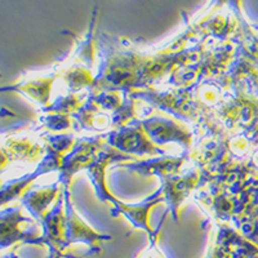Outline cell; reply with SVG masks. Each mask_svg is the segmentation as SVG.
Listing matches in <instances>:
<instances>
[{
	"label": "cell",
	"instance_id": "1",
	"mask_svg": "<svg viewBox=\"0 0 258 258\" xmlns=\"http://www.w3.org/2000/svg\"><path fill=\"white\" fill-rule=\"evenodd\" d=\"M64 200H66V218H68L69 239L73 241L85 240L88 241V243H91L92 245H96V241L101 240L102 236H101V235H97L93 230L89 229L88 226L85 225V223L78 217V214L74 211L68 195H66Z\"/></svg>",
	"mask_w": 258,
	"mask_h": 258
},
{
	"label": "cell",
	"instance_id": "5",
	"mask_svg": "<svg viewBox=\"0 0 258 258\" xmlns=\"http://www.w3.org/2000/svg\"><path fill=\"white\" fill-rule=\"evenodd\" d=\"M57 195V187L54 188H45V190L38 191V192L30 194L29 197L25 199V204L29 207L30 211L34 214L39 216L40 218H44L47 216L48 206L50 204Z\"/></svg>",
	"mask_w": 258,
	"mask_h": 258
},
{
	"label": "cell",
	"instance_id": "6",
	"mask_svg": "<svg viewBox=\"0 0 258 258\" xmlns=\"http://www.w3.org/2000/svg\"><path fill=\"white\" fill-rule=\"evenodd\" d=\"M195 177L190 178H174L172 181H168L165 186V198L169 200L170 206L176 208L178 203L190 192L191 188L195 185Z\"/></svg>",
	"mask_w": 258,
	"mask_h": 258
},
{
	"label": "cell",
	"instance_id": "7",
	"mask_svg": "<svg viewBox=\"0 0 258 258\" xmlns=\"http://www.w3.org/2000/svg\"><path fill=\"white\" fill-rule=\"evenodd\" d=\"M54 78H48V79L36 80V82H30L26 85H21L16 89L18 91L26 92L29 96H31L34 100L39 101V102L48 103V98H49V91L52 87Z\"/></svg>",
	"mask_w": 258,
	"mask_h": 258
},
{
	"label": "cell",
	"instance_id": "8",
	"mask_svg": "<svg viewBox=\"0 0 258 258\" xmlns=\"http://www.w3.org/2000/svg\"><path fill=\"white\" fill-rule=\"evenodd\" d=\"M66 82L71 85V87H75V88H79L85 84H89V82L92 80L91 75H89L88 71L83 70L82 68L74 69L71 73H69L66 77H64Z\"/></svg>",
	"mask_w": 258,
	"mask_h": 258
},
{
	"label": "cell",
	"instance_id": "2",
	"mask_svg": "<svg viewBox=\"0 0 258 258\" xmlns=\"http://www.w3.org/2000/svg\"><path fill=\"white\" fill-rule=\"evenodd\" d=\"M145 131H147L151 137H154L156 141H168V140H177L181 141L182 138L188 137L186 131H182L178 125L173 123H168L164 120H151L144 123Z\"/></svg>",
	"mask_w": 258,
	"mask_h": 258
},
{
	"label": "cell",
	"instance_id": "4",
	"mask_svg": "<svg viewBox=\"0 0 258 258\" xmlns=\"http://www.w3.org/2000/svg\"><path fill=\"white\" fill-rule=\"evenodd\" d=\"M114 145L119 147H123V149L128 150V151H156V149H154L153 145L147 142L146 137L142 132H138V131H125L121 135H117L114 140Z\"/></svg>",
	"mask_w": 258,
	"mask_h": 258
},
{
	"label": "cell",
	"instance_id": "3",
	"mask_svg": "<svg viewBox=\"0 0 258 258\" xmlns=\"http://www.w3.org/2000/svg\"><path fill=\"white\" fill-rule=\"evenodd\" d=\"M159 195H160V191H158L155 197H154L151 200H149L146 204H142V206H138V207L125 206V204L119 203L117 200H114V203L117 206V208L120 209V211L125 214L126 217L132 221L133 225L138 226V227H141V229H145L150 235H151V236H154L153 231H151L149 223H147V214H149L150 209L153 208V206H155L156 203L160 202Z\"/></svg>",
	"mask_w": 258,
	"mask_h": 258
}]
</instances>
